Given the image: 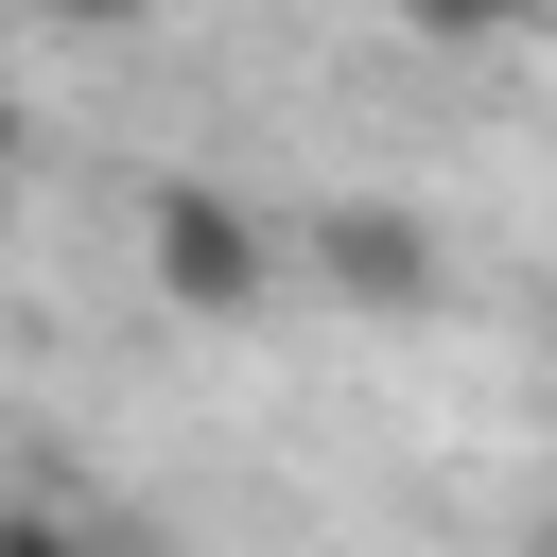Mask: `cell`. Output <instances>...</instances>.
<instances>
[{"mask_svg": "<svg viewBox=\"0 0 557 557\" xmlns=\"http://www.w3.org/2000/svg\"><path fill=\"white\" fill-rule=\"evenodd\" d=\"M139 278L226 331V313H261V296L296 278V226H261V209L209 191V174H157V191H139Z\"/></svg>", "mask_w": 557, "mask_h": 557, "instance_id": "6da1fadb", "label": "cell"}, {"mask_svg": "<svg viewBox=\"0 0 557 557\" xmlns=\"http://www.w3.org/2000/svg\"><path fill=\"white\" fill-rule=\"evenodd\" d=\"M296 278H331L348 313H418V296H435V226H418V209H383V191H348V209H313V226H296Z\"/></svg>", "mask_w": 557, "mask_h": 557, "instance_id": "7a4b0ae2", "label": "cell"}, {"mask_svg": "<svg viewBox=\"0 0 557 557\" xmlns=\"http://www.w3.org/2000/svg\"><path fill=\"white\" fill-rule=\"evenodd\" d=\"M418 35H522V17H557V0H400Z\"/></svg>", "mask_w": 557, "mask_h": 557, "instance_id": "3957f363", "label": "cell"}, {"mask_svg": "<svg viewBox=\"0 0 557 557\" xmlns=\"http://www.w3.org/2000/svg\"><path fill=\"white\" fill-rule=\"evenodd\" d=\"M0 557H104L87 522H52V505H0Z\"/></svg>", "mask_w": 557, "mask_h": 557, "instance_id": "277c9868", "label": "cell"}, {"mask_svg": "<svg viewBox=\"0 0 557 557\" xmlns=\"http://www.w3.org/2000/svg\"><path fill=\"white\" fill-rule=\"evenodd\" d=\"M0 191H17V139H0Z\"/></svg>", "mask_w": 557, "mask_h": 557, "instance_id": "5b68a950", "label": "cell"}, {"mask_svg": "<svg viewBox=\"0 0 557 557\" xmlns=\"http://www.w3.org/2000/svg\"><path fill=\"white\" fill-rule=\"evenodd\" d=\"M540 557H557V540H540Z\"/></svg>", "mask_w": 557, "mask_h": 557, "instance_id": "8992f818", "label": "cell"}]
</instances>
